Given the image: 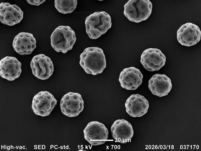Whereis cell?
Segmentation results:
<instances>
[{
  "label": "cell",
  "instance_id": "2e32d148",
  "mask_svg": "<svg viewBox=\"0 0 201 151\" xmlns=\"http://www.w3.org/2000/svg\"><path fill=\"white\" fill-rule=\"evenodd\" d=\"M36 41L33 35L22 32L15 37L13 46L15 51L21 55L31 54L36 48Z\"/></svg>",
  "mask_w": 201,
  "mask_h": 151
},
{
  "label": "cell",
  "instance_id": "ba28073f",
  "mask_svg": "<svg viewBox=\"0 0 201 151\" xmlns=\"http://www.w3.org/2000/svg\"><path fill=\"white\" fill-rule=\"evenodd\" d=\"M30 67L33 74L43 80L48 78L54 70L53 64L51 59L43 54L37 55L33 58Z\"/></svg>",
  "mask_w": 201,
  "mask_h": 151
},
{
  "label": "cell",
  "instance_id": "8fae6325",
  "mask_svg": "<svg viewBox=\"0 0 201 151\" xmlns=\"http://www.w3.org/2000/svg\"><path fill=\"white\" fill-rule=\"evenodd\" d=\"M125 106L126 112L130 116L139 117L147 112L149 104L143 96L138 94H133L127 99Z\"/></svg>",
  "mask_w": 201,
  "mask_h": 151
},
{
  "label": "cell",
  "instance_id": "9a60e30c",
  "mask_svg": "<svg viewBox=\"0 0 201 151\" xmlns=\"http://www.w3.org/2000/svg\"><path fill=\"white\" fill-rule=\"evenodd\" d=\"M21 66V63L16 58L7 56L0 61V75L9 81L14 80L20 75Z\"/></svg>",
  "mask_w": 201,
  "mask_h": 151
},
{
  "label": "cell",
  "instance_id": "6da1fadb",
  "mask_svg": "<svg viewBox=\"0 0 201 151\" xmlns=\"http://www.w3.org/2000/svg\"><path fill=\"white\" fill-rule=\"evenodd\" d=\"M79 63L87 73L95 75L102 73L106 67L105 57L102 49L86 48L80 54Z\"/></svg>",
  "mask_w": 201,
  "mask_h": 151
},
{
  "label": "cell",
  "instance_id": "ac0fdd59",
  "mask_svg": "<svg viewBox=\"0 0 201 151\" xmlns=\"http://www.w3.org/2000/svg\"><path fill=\"white\" fill-rule=\"evenodd\" d=\"M77 0H55L54 4L55 8L59 12L63 14L70 13L76 7Z\"/></svg>",
  "mask_w": 201,
  "mask_h": 151
},
{
  "label": "cell",
  "instance_id": "9c48e42d",
  "mask_svg": "<svg viewBox=\"0 0 201 151\" xmlns=\"http://www.w3.org/2000/svg\"><path fill=\"white\" fill-rule=\"evenodd\" d=\"M166 58L159 49L149 48L145 50L141 56L140 61L144 67L149 71H158L164 65Z\"/></svg>",
  "mask_w": 201,
  "mask_h": 151
},
{
  "label": "cell",
  "instance_id": "8992f818",
  "mask_svg": "<svg viewBox=\"0 0 201 151\" xmlns=\"http://www.w3.org/2000/svg\"><path fill=\"white\" fill-rule=\"evenodd\" d=\"M60 105L62 113L69 117L78 116L84 108V101L81 95L78 93L71 92L63 97Z\"/></svg>",
  "mask_w": 201,
  "mask_h": 151
},
{
  "label": "cell",
  "instance_id": "7a4b0ae2",
  "mask_svg": "<svg viewBox=\"0 0 201 151\" xmlns=\"http://www.w3.org/2000/svg\"><path fill=\"white\" fill-rule=\"evenodd\" d=\"M85 24L86 32L89 37L96 39L111 28V18L110 15L105 12H95L86 18Z\"/></svg>",
  "mask_w": 201,
  "mask_h": 151
},
{
  "label": "cell",
  "instance_id": "277c9868",
  "mask_svg": "<svg viewBox=\"0 0 201 151\" xmlns=\"http://www.w3.org/2000/svg\"><path fill=\"white\" fill-rule=\"evenodd\" d=\"M152 8L149 0H129L124 6V14L130 21L138 23L148 18Z\"/></svg>",
  "mask_w": 201,
  "mask_h": 151
},
{
  "label": "cell",
  "instance_id": "5bb4252c",
  "mask_svg": "<svg viewBox=\"0 0 201 151\" xmlns=\"http://www.w3.org/2000/svg\"><path fill=\"white\" fill-rule=\"evenodd\" d=\"M111 130L115 142L122 143L130 142L134 134L131 125L123 119L115 121L111 127Z\"/></svg>",
  "mask_w": 201,
  "mask_h": 151
},
{
  "label": "cell",
  "instance_id": "3957f363",
  "mask_svg": "<svg viewBox=\"0 0 201 151\" xmlns=\"http://www.w3.org/2000/svg\"><path fill=\"white\" fill-rule=\"evenodd\" d=\"M51 39V46L56 51L65 53L72 49L76 38L75 32L70 26H60L53 32Z\"/></svg>",
  "mask_w": 201,
  "mask_h": 151
},
{
  "label": "cell",
  "instance_id": "e0dca14e",
  "mask_svg": "<svg viewBox=\"0 0 201 151\" xmlns=\"http://www.w3.org/2000/svg\"><path fill=\"white\" fill-rule=\"evenodd\" d=\"M172 86L171 80L164 74H155L148 82V88L152 93L160 97L167 95Z\"/></svg>",
  "mask_w": 201,
  "mask_h": 151
},
{
  "label": "cell",
  "instance_id": "d6986e66",
  "mask_svg": "<svg viewBox=\"0 0 201 151\" xmlns=\"http://www.w3.org/2000/svg\"><path fill=\"white\" fill-rule=\"evenodd\" d=\"M27 2L29 4L33 5L38 6L43 3L45 0H27Z\"/></svg>",
  "mask_w": 201,
  "mask_h": 151
},
{
  "label": "cell",
  "instance_id": "4fadbf2b",
  "mask_svg": "<svg viewBox=\"0 0 201 151\" xmlns=\"http://www.w3.org/2000/svg\"><path fill=\"white\" fill-rule=\"evenodd\" d=\"M143 78L139 69L131 67L123 69L120 74L119 80L123 88L134 90L141 84Z\"/></svg>",
  "mask_w": 201,
  "mask_h": 151
},
{
  "label": "cell",
  "instance_id": "30bf717a",
  "mask_svg": "<svg viewBox=\"0 0 201 151\" xmlns=\"http://www.w3.org/2000/svg\"><path fill=\"white\" fill-rule=\"evenodd\" d=\"M177 38L178 42L183 46L190 47L199 41L201 32L198 27L191 23L182 25L178 30Z\"/></svg>",
  "mask_w": 201,
  "mask_h": 151
},
{
  "label": "cell",
  "instance_id": "7c38bea8",
  "mask_svg": "<svg viewBox=\"0 0 201 151\" xmlns=\"http://www.w3.org/2000/svg\"><path fill=\"white\" fill-rule=\"evenodd\" d=\"M0 14L1 22L10 26L19 23L23 17V12L19 7L8 3H1Z\"/></svg>",
  "mask_w": 201,
  "mask_h": 151
},
{
  "label": "cell",
  "instance_id": "5b68a950",
  "mask_svg": "<svg viewBox=\"0 0 201 151\" xmlns=\"http://www.w3.org/2000/svg\"><path fill=\"white\" fill-rule=\"evenodd\" d=\"M57 103L53 95L47 91H41L34 97L32 108L36 115L42 117L49 116Z\"/></svg>",
  "mask_w": 201,
  "mask_h": 151
},
{
  "label": "cell",
  "instance_id": "52a82bcc",
  "mask_svg": "<svg viewBox=\"0 0 201 151\" xmlns=\"http://www.w3.org/2000/svg\"><path fill=\"white\" fill-rule=\"evenodd\" d=\"M85 139L91 145L97 146L104 144L107 140L109 132L103 124L96 121L88 123L83 131Z\"/></svg>",
  "mask_w": 201,
  "mask_h": 151
}]
</instances>
